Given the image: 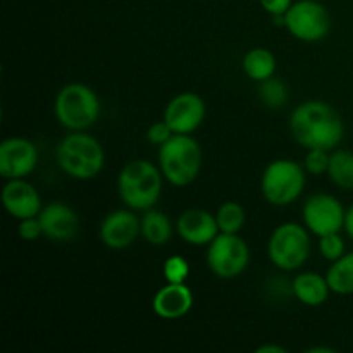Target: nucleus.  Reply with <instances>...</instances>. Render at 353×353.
Masks as SVG:
<instances>
[{"mask_svg": "<svg viewBox=\"0 0 353 353\" xmlns=\"http://www.w3.org/2000/svg\"><path fill=\"white\" fill-rule=\"evenodd\" d=\"M292 137L305 150L321 148L333 152L345 138V123L340 112L323 100H307L290 116Z\"/></svg>", "mask_w": 353, "mask_h": 353, "instance_id": "1", "label": "nucleus"}, {"mask_svg": "<svg viewBox=\"0 0 353 353\" xmlns=\"http://www.w3.org/2000/svg\"><path fill=\"white\" fill-rule=\"evenodd\" d=\"M164 174L159 164L147 159H134L123 165L117 176V193L128 209L145 212L154 209L164 188Z\"/></svg>", "mask_w": 353, "mask_h": 353, "instance_id": "2", "label": "nucleus"}, {"mask_svg": "<svg viewBox=\"0 0 353 353\" xmlns=\"http://www.w3.org/2000/svg\"><path fill=\"white\" fill-rule=\"evenodd\" d=\"M55 161L69 178L88 181L102 172L105 152L95 137L85 131H71L55 147Z\"/></svg>", "mask_w": 353, "mask_h": 353, "instance_id": "3", "label": "nucleus"}, {"mask_svg": "<svg viewBox=\"0 0 353 353\" xmlns=\"http://www.w3.org/2000/svg\"><path fill=\"white\" fill-rule=\"evenodd\" d=\"M202 157V147L193 134H172L157 154L164 179L176 188H185L199 178Z\"/></svg>", "mask_w": 353, "mask_h": 353, "instance_id": "4", "label": "nucleus"}, {"mask_svg": "<svg viewBox=\"0 0 353 353\" xmlns=\"http://www.w3.org/2000/svg\"><path fill=\"white\" fill-rule=\"evenodd\" d=\"M54 114L68 131H86L99 121L100 99L88 85L69 83L55 95Z\"/></svg>", "mask_w": 353, "mask_h": 353, "instance_id": "5", "label": "nucleus"}, {"mask_svg": "<svg viewBox=\"0 0 353 353\" xmlns=\"http://www.w3.org/2000/svg\"><path fill=\"white\" fill-rule=\"evenodd\" d=\"M307 171L303 164L292 159L272 161L261 178V192L265 202L274 207H286L296 202L303 193Z\"/></svg>", "mask_w": 353, "mask_h": 353, "instance_id": "6", "label": "nucleus"}, {"mask_svg": "<svg viewBox=\"0 0 353 353\" xmlns=\"http://www.w3.org/2000/svg\"><path fill=\"white\" fill-rule=\"evenodd\" d=\"M305 224L283 223L271 233L268 241V257L281 271H299L310 257L312 243Z\"/></svg>", "mask_w": 353, "mask_h": 353, "instance_id": "7", "label": "nucleus"}, {"mask_svg": "<svg viewBox=\"0 0 353 353\" xmlns=\"http://www.w3.org/2000/svg\"><path fill=\"white\" fill-rule=\"evenodd\" d=\"M205 262L217 278H238L250 264V248L240 233H219L207 245Z\"/></svg>", "mask_w": 353, "mask_h": 353, "instance_id": "8", "label": "nucleus"}, {"mask_svg": "<svg viewBox=\"0 0 353 353\" xmlns=\"http://www.w3.org/2000/svg\"><path fill=\"white\" fill-rule=\"evenodd\" d=\"M285 28L305 43L321 41L331 31V14L317 0H296L285 14Z\"/></svg>", "mask_w": 353, "mask_h": 353, "instance_id": "9", "label": "nucleus"}, {"mask_svg": "<svg viewBox=\"0 0 353 353\" xmlns=\"http://www.w3.org/2000/svg\"><path fill=\"white\" fill-rule=\"evenodd\" d=\"M345 216L343 203L331 193H316L302 207L303 224L316 236L341 233L345 230Z\"/></svg>", "mask_w": 353, "mask_h": 353, "instance_id": "10", "label": "nucleus"}, {"mask_svg": "<svg viewBox=\"0 0 353 353\" xmlns=\"http://www.w3.org/2000/svg\"><path fill=\"white\" fill-rule=\"evenodd\" d=\"M205 116L207 105L202 97L193 92H183L169 100L162 119L174 134H193L202 126Z\"/></svg>", "mask_w": 353, "mask_h": 353, "instance_id": "11", "label": "nucleus"}, {"mask_svg": "<svg viewBox=\"0 0 353 353\" xmlns=\"http://www.w3.org/2000/svg\"><path fill=\"white\" fill-rule=\"evenodd\" d=\"M38 165V148L31 140L10 137L0 143V176L3 179L28 178Z\"/></svg>", "mask_w": 353, "mask_h": 353, "instance_id": "12", "label": "nucleus"}, {"mask_svg": "<svg viewBox=\"0 0 353 353\" xmlns=\"http://www.w3.org/2000/svg\"><path fill=\"white\" fill-rule=\"evenodd\" d=\"M133 209H117L107 214L100 224V240L107 248L126 250L141 236V221Z\"/></svg>", "mask_w": 353, "mask_h": 353, "instance_id": "13", "label": "nucleus"}, {"mask_svg": "<svg viewBox=\"0 0 353 353\" xmlns=\"http://www.w3.org/2000/svg\"><path fill=\"white\" fill-rule=\"evenodd\" d=\"M2 205L17 221L37 217L43 209L40 192L26 178L7 179L2 188Z\"/></svg>", "mask_w": 353, "mask_h": 353, "instance_id": "14", "label": "nucleus"}, {"mask_svg": "<svg viewBox=\"0 0 353 353\" xmlns=\"http://www.w3.org/2000/svg\"><path fill=\"white\" fill-rule=\"evenodd\" d=\"M43 236L52 241H71L78 234L79 216L64 202H50L38 214Z\"/></svg>", "mask_w": 353, "mask_h": 353, "instance_id": "15", "label": "nucleus"}, {"mask_svg": "<svg viewBox=\"0 0 353 353\" xmlns=\"http://www.w3.org/2000/svg\"><path fill=\"white\" fill-rule=\"evenodd\" d=\"M179 238L193 247H207L221 233L216 214L203 209H188L176 221Z\"/></svg>", "mask_w": 353, "mask_h": 353, "instance_id": "16", "label": "nucleus"}, {"mask_svg": "<svg viewBox=\"0 0 353 353\" xmlns=\"http://www.w3.org/2000/svg\"><path fill=\"white\" fill-rule=\"evenodd\" d=\"M195 296L186 283H168L152 299L155 316L164 321H176L188 316L193 309Z\"/></svg>", "mask_w": 353, "mask_h": 353, "instance_id": "17", "label": "nucleus"}, {"mask_svg": "<svg viewBox=\"0 0 353 353\" xmlns=\"http://www.w3.org/2000/svg\"><path fill=\"white\" fill-rule=\"evenodd\" d=\"M292 290L295 299L307 307H321L330 299V283L326 276H321L317 272H299L292 283Z\"/></svg>", "mask_w": 353, "mask_h": 353, "instance_id": "18", "label": "nucleus"}, {"mask_svg": "<svg viewBox=\"0 0 353 353\" xmlns=\"http://www.w3.org/2000/svg\"><path fill=\"white\" fill-rule=\"evenodd\" d=\"M141 221V238L154 247H164L171 240L176 226H172L168 214L157 209L145 210Z\"/></svg>", "mask_w": 353, "mask_h": 353, "instance_id": "19", "label": "nucleus"}, {"mask_svg": "<svg viewBox=\"0 0 353 353\" xmlns=\"http://www.w3.org/2000/svg\"><path fill=\"white\" fill-rule=\"evenodd\" d=\"M241 68H243V72L252 81L262 83L276 74L278 61H276V55L269 48L255 47L245 54Z\"/></svg>", "mask_w": 353, "mask_h": 353, "instance_id": "20", "label": "nucleus"}, {"mask_svg": "<svg viewBox=\"0 0 353 353\" xmlns=\"http://www.w3.org/2000/svg\"><path fill=\"white\" fill-rule=\"evenodd\" d=\"M327 178L340 190L353 192V152L343 148H334L331 152Z\"/></svg>", "mask_w": 353, "mask_h": 353, "instance_id": "21", "label": "nucleus"}, {"mask_svg": "<svg viewBox=\"0 0 353 353\" xmlns=\"http://www.w3.org/2000/svg\"><path fill=\"white\" fill-rule=\"evenodd\" d=\"M326 279L331 292L336 295H353V252L331 262Z\"/></svg>", "mask_w": 353, "mask_h": 353, "instance_id": "22", "label": "nucleus"}, {"mask_svg": "<svg viewBox=\"0 0 353 353\" xmlns=\"http://www.w3.org/2000/svg\"><path fill=\"white\" fill-rule=\"evenodd\" d=\"M216 221L221 233H240L247 223V214L240 203L230 200L217 209Z\"/></svg>", "mask_w": 353, "mask_h": 353, "instance_id": "23", "label": "nucleus"}, {"mask_svg": "<svg viewBox=\"0 0 353 353\" xmlns=\"http://www.w3.org/2000/svg\"><path fill=\"white\" fill-rule=\"evenodd\" d=\"M290 90L285 81L272 76L265 81L259 83V99L268 109H283L288 102Z\"/></svg>", "mask_w": 353, "mask_h": 353, "instance_id": "24", "label": "nucleus"}, {"mask_svg": "<svg viewBox=\"0 0 353 353\" xmlns=\"http://www.w3.org/2000/svg\"><path fill=\"white\" fill-rule=\"evenodd\" d=\"M162 271L168 283H186L190 278V264L181 255H171L164 262Z\"/></svg>", "mask_w": 353, "mask_h": 353, "instance_id": "25", "label": "nucleus"}, {"mask_svg": "<svg viewBox=\"0 0 353 353\" xmlns=\"http://www.w3.org/2000/svg\"><path fill=\"white\" fill-rule=\"evenodd\" d=\"M319 252L330 262H334L340 257H343L347 254V247H345V240L341 233H331L319 236Z\"/></svg>", "mask_w": 353, "mask_h": 353, "instance_id": "26", "label": "nucleus"}, {"mask_svg": "<svg viewBox=\"0 0 353 353\" xmlns=\"http://www.w3.org/2000/svg\"><path fill=\"white\" fill-rule=\"evenodd\" d=\"M330 155L331 152L321 150V148H310L307 150L305 159H303V169L310 176H323L327 174L330 168Z\"/></svg>", "mask_w": 353, "mask_h": 353, "instance_id": "27", "label": "nucleus"}, {"mask_svg": "<svg viewBox=\"0 0 353 353\" xmlns=\"http://www.w3.org/2000/svg\"><path fill=\"white\" fill-rule=\"evenodd\" d=\"M172 134L174 133H172V130L169 128V124L162 119V121H157V123H154L150 128H148L147 140L150 141L152 145H155V147H161V145H164Z\"/></svg>", "mask_w": 353, "mask_h": 353, "instance_id": "28", "label": "nucleus"}, {"mask_svg": "<svg viewBox=\"0 0 353 353\" xmlns=\"http://www.w3.org/2000/svg\"><path fill=\"white\" fill-rule=\"evenodd\" d=\"M17 233H19V236L23 238L24 241H34L40 236H43V230H41V223L40 219H38V216L19 221Z\"/></svg>", "mask_w": 353, "mask_h": 353, "instance_id": "29", "label": "nucleus"}, {"mask_svg": "<svg viewBox=\"0 0 353 353\" xmlns=\"http://www.w3.org/2000/svg\"><path fill=\"white\" fill-rule=\"evenodd\" d=\"M293 2L295 0H259L262 9L271 14V16H285L286 10L292 7Z\"/></svg>", "mask_w": 353, "mask_h": 353, "instance_id": "30", "label": "nucleus"}, {"mask_svg": "<svg viewBox=\"0 0 353 353\" xmlns=\"http://www.w3.org/2000/svg\"><path fill=\"white\" fill-rule=\"evenodd\" d=\"M345 231L348 236L353 240V203L347 209V216H345Z\"/></svg>", "mask_w": 353, "mask_h": 353, "instance_id": "31", "label": "nucleus"}, {"mask_svg": "<svg viewBox=\"0 0 353 353\" xmlns=\"http://www.w3.org/2000/svg\"><path fill=\"white\" fill-rule=\"evenodd\" d=\"M259 353H286L285 348L278 347V345H262L257 348Z\"/></svg>", "mask_w": 353, "mask_h": 353, "instance_id": "32", "label": "nucleus"}, {"mask_svg": "<svg viewBox=\"0 0 353 353\" xmlns=\"http://www.w3.org/2000/svg\"><path fill=\"white\" fill-rule=\"evenodd\" d=\"M321 352H324V353H334L333 348H321V347L310 348V350H309V353H321Z\"/></svg>", "mask_w": 353, "mask_h": 353, "instance_id": "33", "label": "nucleus"}]
</instances>
